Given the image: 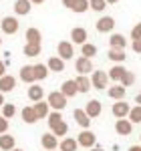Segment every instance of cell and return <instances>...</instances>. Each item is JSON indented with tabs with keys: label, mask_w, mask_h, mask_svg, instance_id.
Wrapping results in <instances>:
<instances>
[{
	"label": "cell",
	"mask_w": 141,
	"mask_h": 151,
	"mask_svg": "<svg viewBox=\"0 0 141 151\" xmlns=\"http://www.w3.org/2000/svg\"><path fill=\"white\" fill-rule=\"evenodd\" d=\"M47 103L50 109H55V111H63L65 107H67V97L60 93V91H53V93L47 97Z\"/></svg>",
	"instance_id": "cell-1"
},
{
	"label": "cell",
	"mask_w": 141,
	"mask_h": 151,
	"mask_svg": "<svg viewBox=\"0 0 141 151\" xmlns=\"http://www.w3.org/2000/svg\"><path fill=\"white\" fill-rule=\"evenodd\" d=\"M77 143H79V147H87V149H91V147H95V143H97V137H95L93 131L83 129L81 133H79V137H77Z\"/></svg>",
	"instance_id": "cell-2"
},
{
	"label": "cell",
	"mask_w": 141,
	"mask_h": 151,
	"mask_svg": "<svg viewBox=\"0 0 141 151\" xmlns=\"http://www.w3.org/2000/svg\"><path fill=\"white\" fill-rule=\"evenodd\" d=\"M107 81H109V77H107L105 70H93V75H91V87L101 91V89L107 87Z\"/></svg>",
	"instance_id": "cell-3"
},
{
	"label": "cell",
	"mask_w": 141,
	"mask_h": 151,
	"mask_svg": "<svg viewBox=\"0 0 141 151\" xmlns=\"http://www.w3.org/2000/svg\"><path fill=\"white\" fill-rule=\"evenodd\" d=\"M0 26H2V32H4V35H16L20 24H18V20H16L14 16H6V18H2Z\"/></svg>",
	"instance_id": "cell-4"
},
{
	"label": "cell",
	"mask_w": 141,
	"mask_h": 151,
	"mask_svg": "<svg viewBox=\"0 0 141 151\" xmlns=\"http://www.w3.org/2000/svg\"><path fill=\"white\" fill-rule=\"evenodd\" d=\"M95 28L99 30V32H111L113 28H115V18L113 16H101L97 24H95Z\"/></svg>",
	"instance_id": "cell-5"
},
{
	"label": "cell",
	"mask_w": 141,
	"mask_h": 151,
	"mask_svg": "<svg viewBox=\"0 0 141 151\" xmlns=\"http://www.w3.org/2000/svg\"><path fill=\"white\" fill-rule=\"evenodd\" d=\"M57 52H59V57L63 58V60H69V58H73V55H75L73 42H69V40H63V42H59Z\"/></svg>",
	"instance_id": "cell-6"
},
{
	"label": "cell",
	"mask_w": 141,
	"mask_h": 151,
	"mask_svg": "<svg viewBox=\"0 0 141 151\" xmlns=\"http://www.w3.org/2000/svg\"><path fill=\"white\" fill-rule=\"evenodd\" d=\"M101 111H103V107H101V101H97V99H91L89 103L85 105V113L89 115V119L99 117V115H101Z\"/></svg>",
	"instance_id": "cell-7"
},
{
	"label": "cell",
	"mask_w": 141,
	"mask_h": 151,
	"mask_svg": "<svg viewBox=\"0 0 141 151\" xmlns=\"http://www.w3.org/2000/svg\"><path fill=\"white\" fill-rule=\"evenodd\" d=\"M129 103H125V101H123V99H121V101H117V103L113 105V109H111V113H113V115L117 117V119H125V117L129 115Z\"/></svg>",
	"instance_id": "cell-8"
},
{
	"label": "cell",
	"mask_w": 141,
	"mask_h": 151,
	"mask_svg": "<svg viewBox=\"0 0 141 151\" xmlns=\"http://www.w3.org/2000/svg\"><path fill=\"white\" fill-rule=\"evenodd\" d=\"M115 131H117L119 135L127 137V135H131V131H133V123H131L129 119H117V123H115Z\"/></svg>",
	"instance_id": "cell-9"
},
{
	"label": "cell",
	"mask_w": 141,
	"mask_h": 151,
	"mask_svg": "<svg viewBox=\"0 0 141 151\" xmlns=\"http://www.w3.org/2000/svg\"><path fill=\"white\" fill-rule=\"evenodd\" d=\"M75 69H77V73H79V75H87V73H91V70H93V63H91V58L81 57V58H77Z\"/></svg>",
	"instance_id": "cell-10"
},
{
	"label": "cell",
	"mask_w": 141,
	"mask_h": 151,
	"mask_svg": "<svg viewBox=\"0 0 141 151\" xmlns=\"http://www.w3.org/2000/svg\"><path fill=\"white\" fill-rule=\"evenodd\" d=\"M73 117H75V121H77V125H79V127L89 129L91 119H89V115L85 113V109H75V111H73Z\"/></svg>",
	"instance_id": "cell-11"
},
{
	"label": "cell",
	"mask_w": 141,
	"mask_h": 151,
	"mask_svg": "<svg viewBox=\"0 0 141 151\" xmlns=\"http://www.w3.org/2000/svg\"><path fill=\"white\" fill-rule=\"evenodd\" d=\"M16 87V79L12 75H2L0 77V93H10Z\"/></svg>",
	"instance_id": "cell-12"
},
{
	"label": "cell",
	"mask_w": 141,
	"mask_h": 151,
	"mask_svg": "<svg viewBox=\"0 0 141 151\" xmlns=\"http://www.w3.org/2000/svg\"><path fill=\"white\" fill-rule=\"evenodd\" d=\"M40 143H42V147L47 151L57 149V147H59V137H55L53 133H45V135L40 137Z\"/></svg>",
	"instance_id": "cell-13"
},
{
	"label": "cell",
	"mask_w": 141,
	"mask_h": 151,
	"mask_svg": "<svg viewBox=\"0 0 141 151\" xmlns=\"http://www.w3.org/2000/svg\"><path fill=\"white\" fill-rule=\"evenodd\" d=\"M60 93L65 95L67 99H69V97H75V95L79 93V91H77V83H75V79H69V81L63 83V85H60Z\"/></svg>",
	"instance_id": "cell-14"
},
{
	"label": "cell",
	"mask_w": 141,
	"mask_h": 151,
	"mask_svg": "<svg viewBox=\"0 0 141 151\" xmlns=\"http://www.w3.org/2000/svg\"><path fill=\"white\" fill-rule=\"evenodd\" d=\"M70 40H73L75 45H83V42H87V30H85L83 26L73 28V30H70Z\"/></svg>",
	"instance_id": "cell-15"
},
{
	"label": "cell",
	"mask_w": 141,
	"mask_h": 151,
	"mask_svg": "<svg viewBox=\"0 0 141 151\" xmlns=\"http://www.w3.org/2000/svg\"><path fill=\"white\" fill-rule=\"evenodd\" d=\"M32 8V4H30V0H16L14 2V12L18 14V16H26L28 12Z\"/></svg>",
	"instance_id": "cell-16"
},
{
	"label": "cell",
	"mask_w": 141,
	"mask_h": 151,
	"mask_svg": "<svg viewBox=\"0 0 141 151\" xmlns=\"http://www.w3.org/2000/svg\"><path fill=\"white\" fill-rule=\"evenodd\" d=\"M20 81L28 83V85H32L36 81L35 79V69H32V65H24L22 69H20Z\"/></svg>",
	"instance_id": "cell-17"
},
{
	"label": "cell",
	"mask_w": 141,
	"mask_h": 151,
	"mask_svg": "<svg viewBox=\"0 0 141 151\" xmlns=\"http://www.w3.org/2000/svg\"><path fill=\"white\" fill-rule=\"evenodd\" d=\"M47 67H48V70H53V73H63V70H65V60L60 57H50L48 63H47Z\"/></svg>",
	"instance_id": "cell-18"
},
{
	"label": "cell",
	"mask_w": 141,
	"mask_h": 151,
	"mask_svg": "<svg viewBox=\"0 0 141 151\" xmlns=\"http://www.w3.org/2000/svg\"><path fill=\"white\" fill-rule=\"evenodd\" d=\"M32 109H35V113L38 119H45V117L50 113V107H48L47 101H36L35 105H32Z\"/></svg>",
	"instance_id": "cell-19"
},
{
	"label": "cell",
	"mask_w": 141,
	"mask_h": 151,
	"mask_svg": "<svg viewBox=\"0 0 141 151\" xmlns=\"http://www.w3.org/2000/svg\"><path fill=\"white\" fill-rule=\"evenodd\" d=\"M75 83H77V91L79 93H89L91 91V79H87V75H79L75 79Z\"/></svg>",
	"instance_id": "cell-20"
},
{
	"label": "cell",
	"mask_w": 141,
	"mask_h": 151,
	"mask_svg": "<svg viewBox=\"0 0 141 151\" xmlns=\"http://www.w3.org/2000/svg\"><path fill=\"white\" fill-rule=\"evenodd\" d=\"M42 97H45V91H42V87H38V85H30L28 87V99L32 101V103H36V101H42Z\"/></svg>",
	"instance_id": "cell-21"
},
{
	"label": "cell",
	"mask_w": 141,
	"mask_h": 151,
	"mask_svg": "<svg viewBox=\"0 0 141 151\" xmlns=\"http://www.w3.org/2000/svg\"><path fill=\"white\" fill-rule=\"evenodd\" d=\"M16 147V139L12 137V135H6V133H2L0 135V149L2 151H10Z\"/></svg>",
	"instance_id": "cell-22"
},
{
	"label": "cell",
	"mask_w": 141,
	"mask_h": 151,
	"mask_svg": "<svg viewBox=\"0 0 141 151\" xmlns=\"http://www.w3.org/2000/svg\"><path fill=\"white\" fill-rule=\"evenodd\" d=\"M107 95L115 101H121V99H125V87L123 85H113V87H109Z\"/></svg>",
	"instance_id": "cell-23"
},
{
	"label": "cell",
	"mask_w": 141,
	"mask_h": 151,
	"mask_svg": "<svg viewBox=\"0 0 141 151\" xmlns=\"http://www.w3.org/2000/svg\"><path fill=\"white\" fill-rule=\"evenodd\" d=\"M59 149L60 151H77L79 149V143H77V139H73V137H65L59 143Z\"/></svg>",
	"instance_id": "cell-24"
},
{
	"label": "cell",
	"mask_w": 141,
	"mask_h": 151,
	"mask_svg": "<svg viewBox=\"0 0 141 151\" xmlns=\"http://www.w3.org/2000/svg\"><path fill=\"white\" fill-rule=\"evenodd\" d=\"M20 115H22V121H24V123H28V125H32V123L38 121V117H36V113H35L32 107H24Z\"/></svg>",
	"instance_id": "cell-25"
},
{
	"label": "cell",
	"mask_w": 141,
	"mask_h": 151,
	"mask_svg": "<svg viewBox=\"0 0 141 151\" xmlns=\"http://www.w3.org/2000/svg\"><path fill=\"white\" fill-rule=\"evenodd\" d=\"M50 131H53V135H55V137H65V135L69 133V125H67L65 121H59L57 125H53V127H50Z\"/></svg>",
	"instance_id": "cell-26"
},
{
	"label": "cell",
	"mask_w": 141,
	"mask_h": 151,
	"mask_svg": "<svg viewBox=\"0 0 141 151\" xmlns=\"http://www.w3.org/2000/svg\"><path fill=\"white\" fill-rule=\"evenodd\" d=\"M109 45H111V48H125L127 47V40H125L123 35H111Z\"/></svg>",
	"instance_id": "cell-27"
},
{
	"label": "cell",
	"mask_w": 141,
	"mask_h": 151,
	"mask_svg": "<svg viewBox=\"0 0 141 151\" xmlns=\"http://www.w3.org/2000/svg\"><path fill=\"white\" fill-rule=\"evenodd\" d=\"M125 70H127V69H125L123 65H115L113 69L107 73V77H109V81H119V79L123 77V73H125Z\"/></svg>",
	"instance_id": "cell-28"
},
{
	"label": "cell",
	"mask_w": 141,
	"mask_h": 151,
	"mask_svg": "<svg viewBox=\"0 0 141 151\" xmlns=\"http://www.w3.org/2000/svg\"><path fill=\"white\" fill-rule=\"evenodd\" d=\"M32 69H35V79L36 81H45L48 77V67L47 65H32Z\"/></svg>",
	"instance_id": "cell-29"
},
{
	"label": "cell",
	"mask_w": 141,
	"mask_h": 151,
	"mask_svg": "<svg viewBox=\"0 0 141 151\" xmlns=\"http://www.w3.org/2000/svg\"><path fill=\"white\" fill-rule=\"evenodd\" d=\"M40 40H42V35H40L38 28H28V30H26V42H36V45H40Z\"/></svg>",
	"instance_id": "cell-30"
},
{
	"label": "cell",
	"mask_w": 141,
	"mask_h": 151,
	"mask_svg": "<svg viewBox=\"0 0 141 151\" xmlns=\"http://www.w3.org/2000/svg\"><path fill=\"white\" fill-rule=\"evenodd\" d=\"M40 45H36V42H26L24 45V55L26 57H38L40 55Z\"/></svg>",
	"instance_id": "cell-31"
},
{
	"label": "cell",
	"mask_w": 141,
	"mask_h": 151,
	"mask_svg": "<svg viewBox=\"0 0 141 151\" xmlns=\"http://www.w3.org/2000/svg\"><path fill=\"white\" fill-rule=\"evenodd\" d=\"M107 57L111 58L113 63H123L125 60V48H111Z\"/></svg>",
	"instance_id": "cell-32"
},
{
	"label": "cell",
	"mask_w": 141,
	"mask_h": 151,
	"mask_svg": "<svg viewBox=\"0 0 141 151\" xmlns=\"http://www.w3.org/2000/svg\"><path fill=\"white\" fill-rule=\"evenodd\" d=\"M81 52H83V57L93 58L95 55H97V47L91 45V42H83V45H81Z\"/></svg>",
	"instance_id": "cell-33"
},
{
	"label": "cell",
	"mask_w": 141,
	"mask_h": 151,
	"mask_svg": "<svg viewBox=\"0 0 141 151\" xmlns=\"http://www.w3.org/2000/svg\"><path fill=\"white\" fill-rule=\"evenodd\" d=\"M73 12H77V14H83V12L89 10V0H77L75 4H73Z\"/></svg>",
	"instance_id": "cell-34"
},
{
	"label": "cell",
	"mask_w": 141,
	"mask_h": 151,
	"mask_svg": "<svg viewBox=\"0 0 141 151\" xmlns=\"http://www.w3.org/2000/svg\"><path fill=\"white\" fill-rule=\"evenodd\" d=\"M129 121L131 123H141V105H137V107H131L129 109Z\"/></svg>",
	"instance_id": "cell-35"
},
{
	"label": "cell",
	"mask_w": 141,
	"mask_h": 151,
	"mask_svg": "<svg viewBox=\"0 0 141 151\" xmlns=\"http://www.w3.org/2000/svg\"><path fill=\"white\" fill-rule=\"evenodd\" d=\"M14 115H16V107H14L12 103L2 105V117H4V119H12Z\"/></svg>",
	"instance_id": "cell-36"
},
{
	"label": "cell",
	"mask_w": 141,
	"mask_h": 151,
	"mask_svg": "<svg viewBox=\"0 0 141 151\" xmlns=\"http://www.w3.org/2000/svg\"><path fill=\"white\" fill-rule=\"evenodd\" d=\"M119 83H121L123 87H131V85L135 83V75H133L131 70H125V73H123V77L119 79Z\"/></svg>",
	"instance_id": "cell-37"
},
{
	"label": "cell",
	"mask_w": 141,
	"mask_h": 151,
	"mask_svg": "<svg viewBox=\"0 0 141 151\" xmlns=\"http://www.w3.org/2000/svg\"><path fill=\"white\" fill-rule=\"evenodd\" d=\"M89 8H93L97 12H103L107 8V2L105 0H89Z\"/></svg>",
	"instance_id": "cell-38"
},
{
	"label": "cell",
	"mask_w": 141,
	"mask_h": 151,
	"mask_svg": "<svg viewBox=\"0 0 141 151\" xmlns=\"http://www.w3.org/2000/svg\"><path fill=\"white\" fill-rule=\"evenodd\" d=\"M48 127H53V125H57L59 121H63V115H60V111H53V113H48Z\"/></svg>",
	"instance_id": "cell-39"
},
{
	"label": "cell",
	"mask_w": 141,
	"mask_h": 151,
	"mask_svg": "<svg viewBox=\"0 0 141 151\" xmlns=\"http://www.w3.org/2000/svg\"><path fill=\"white\" fill-rule=\"evenodd\" d=\"M131 38H133V40H135V38H141V22H137L131 28Z\"/></svg>",
	"instance_id": "cell-40"
},
{
	"label": "cell",
	"mask_w": 141,
	"mask_h": 151,
	"mask_svg": "<svg viewBox=\"0 0 141 151\" xmlns=\"http://www.w3.org/2000/svg\"><path fill=\"white\" fill-rule=\"evenodd\" d=\"M6 131H8V119H4V117L0 115V135L6 133Z\"/></svg>",
	"instance_id": "cell-41"
},
{
	"label": "cell",
	"mask_w": 141,
	"mask_h": 151,
	"mask_svg": "<svg viewBox=\"0 0 141 151\" xmlns=\"http://www.w3.org/2000/svg\"><path fill=\"white\" fill-rule=\"evenodd\" d=\"M131 47H133V50H135V52H139V55H141V38H135Z\"/></svg>",
	"instance_id": "cell-42"
},
{
	"label": "cell",
	"mask_w": 141,
	"mask_h": 151,
	"mask_svg": "<svg viewBox=\"0 0 141 151\" xmlns=\"http://www.w3.org/2000/svg\"><path fill=\"white\" fill-rule=\"evenodd\" d=\"M77 0H63V6H67V8H73V4H75Z\"/></svg>",
	"instance_id": "cell-43"
},
{
	"label": "cell",
	"mask_w": 141,
	"mask_h": 151,
	"mask_svg": "<svg viewBox=\"0 0 141 151\" xmlns=\"http://www.w3.org/2000/svg\"><path fill=\"white\" fill-rule=\"evenodd\" d=\"M2 75H6V65H4V60H0V77Z\"/></svg>",
	"instance_id": "cell-44"
},
{
	"label": "cell",
	"mask_w": 141,
	"mask_h": 151,
	"mask_svg": "<svg viewBox=\"0 0 141 151\" xmlns=\"http://www.w3.org/2000/svg\"><path fill=\"white\" fill-rule=\"evenodd\" d=\"M129 151H141V147H139V145H131Z\"/></svg>",
	"instance_id": "cell-45"
},
{
	"label": "cell",
	"mask_w": 141,
	"mask_h": 151,
	"mask_svg": "<svg viewBox=\"0 0 141 151\" xmlns=\"http://www.w3.org/2000/svg\"><path fill=\"white\" fill-rule=\"evenodd\" d=\"M135 103H137V105H141V93L137 95V97H135Z\"/></svg>",
	"instance_id": "cell-46"
},
{
	"label": "cell",
	"mask_w": 141,
	"mask_h": 151,
	"mask_svg": "<svg viewBox=\"0 0 141 151\" xmlns=\"http://www.w3.org/2000/svg\"><path fill=\"white\" fill-rule=\"evenodd\" d=\"M45 0H30V4H42Z\"/></svg>",
	"instance_id": "cell-47"
},
{
	"label": "cell",
	"mask_w": 141,
	"mask_h": 151,
	"mask_svg": "<svg viewBox=\"0 0 141 151\" xmlns=\"http://www.w3.org/2000/svg\"><path fill=\"white\" fill-rule=\"evenodd\" d=\"M105 2H107V4H117L119 0H105Z\"/></svg>",
	"instance_id": "cell-48"
},
{
	"label": "cell",
	"mask_w": 141,
	"mask_h": 151,
	"mask_svg": "<svg viewBox=\"0 0 141 151\" xmlns=\"http://www.w3.org/2000/svg\"><path fill=\"white\" fill-rule=\"evenodd\" d=\"M2 105H4V95L0 93V107H2Z\"/></svg>",
	"instance_id": "cell-49"
},
{
	"label": "cell",
	"mask_w": 141,
	"mask_h": 151,
	"mask_svg": "<svg viewBox=\"0 0 141 151\" xmlns=\"http://www.w3.org/2000/svg\"><path fill=\"white\" fill-rule=\"evenodd\" d=\"M91 151H103L101 147H91Z\"/></svg>",
	"instance_id": "cell-50"
},
{
	"label": "cell",
	"mask_w": 141,
	"mask_h": 151,
	"mask_svg": "<svg viewBox=\"0 0 141 151\" xmlns=\"http://www.w3.org/2000/svg\"><path fill=\"white\" fill-rule=\"evenodd\" d=\"M10 151H22V149H18V147H14V149H10Z\"/></svg>",
	"instance_id": "cell-51"
},
{
	"label": "cell",
	"mask_w": 141,
	"mask_h": 151,
	"mask_svg": "<svg viewBox=\"0 0 141 151\" xmlns=\"http://www.w3.org/2000/svg\"><path fill=\"white\" fill-rule=\"evenodd\" d=\"M0 47H2V38H0Z\"/></svg>",
	"instance_id": "cell-52"
},
{
	"label": "cell",
	"mask_w": 141,
	"mask_h": 151,
	"mask_svg": "<svg viewBox=\"0 0 141 151\" xmlns=\"http://www.w3.org/2000/svg\"><path fill=\"white\" fill-rule=\"evenodd\" d=\"M50 151H57V149H50Z\"/></svg>",
	"instance_id": "cell-53"
}]
</instances>
